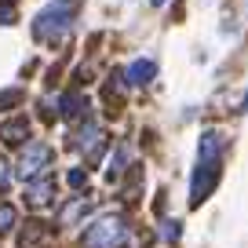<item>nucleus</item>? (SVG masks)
<instances>
[{"label": "nucleus", "mask_w": 248, "mask_h": 248, "mask_svg": "<svg viewBox=\"0 0 248 248\" xmlns=\"http://www.w3.org/2000/svg\"><path fill=\"white\" fill-rule=\"evenodd\" d=\"M73 15H77V8H73L70 0H51V4L33 18V37L44 40V44L62 40L70 33V26H73Z\"/></svg>", "instance_id": "obj_1"}, {"label": "nucleus", "mask_w": 248, "mask_h": 248, "mask_svg": "<svg viewBox=\"0 0 248 248\" xmlns=\"http://www.w3.org/2000/svg\"><path fill=\"white\" fill-rule=\"evenodd\" d=\"M128 241V223L121 216H102L84 230V248H121Z\"/></svg>", "instance_id": "obj_2"}, {"label": "nucleus", "mask_w": 248, "mask_h": 248, "mask_svg": "<svg viewBox=\"0 0 248 248\" xmlns=\"http://www.w3.org/2000/svg\"><path fill=\"white\" fill-rule=\"evenodd\" d=\"M216 183H219V164L216 161H197V168H194V175H190V204H204V197L216 190Z\"/></svg>", "instance_id": "obj_3"}, {"label": "nucleus", "mask_w": 248, "mask_h": 248, "mask_svg": "<svg viewBox=\"0 0 248 248\" xmlns=\"http://www.w3.org/2000/svg\"><path fill=\"white\" fill-rule=\"evenodd\" d=\"M47 164H51V146H44V142H30L26 154H22V161H18V175H22V179H37Z\"/></svg>", "instance_id": "obj_4"}, {"label": "nucleus", "mask_w": 248, "mask_h": 248, "mask_svg": "<svg viewBox=\"0 0 248 248\" xmlns=\"http://www.w3.org/2000/svg\"><path fill=\"white\" fill-rule=\"evenodd\" d=\"M73 146H77L80 154L88 157V161H99V157H102V146H106V142H102L99 124H92V121H88L84 128H80V132L73 135Z\"/></svg>", "instance_id": "obj_5"}, {"label": "nucleus", "mask_w": 248, "mask_h": 248, "mask_svg": "<svg viewBox=\"0 0 248 248\" xmlns=\"http://www.w3.org/2000/svg\"><path fill=\"white\" fill-rule=\"evenodd\" d=\"M51 197H55V179H51V175L30 179V186H26V201H30L33 208H44V204H51Z\"/></svg>", "instance_id": "obj_6"}, {"label": "nucleus", "mask_w": 248, "mask_h": 248, "mask_svg": "<svg viewBox=\"0 0 248 248\" xmlns=\"http://www.w3.org/2000/svg\"><path fill=\"white\" fill-rule=\"evenodd\" d=\"M0 139L8 142V146H22V142L30 139V121H26V117H15V121H8L4 128H0Z\"/></svg>", "instance_id": "obj_7"}, {"label": "nucleus", "mask_w": 248, "mask_h": 248, "mask_svg": "<svg viewBox=\"0 0 248 248\" xmlns=\"http://www.w3.org/2000/svg\"><path fill=\"white\" fill-rule=\"evenodd\" d=\"M154 77H157V66L150 59H135L132 66L124 70V80H128V84H150Z\"/></svg>", "instance_id": "obj_8"}, {"label": "nucleus", "mask_w": 248, "mask_h": 248, "mask_svg": "<svg viewBox=\"0 0 248 248\" xmlns=\"http://www.w3.org/2000/svg\"><path fill=\"white\" fill-rule=\"evenodd\" d=\"M84 109H88V99H84V95H77V92H70V95H62V99H59V113L66 117V121L80 117Z\"/></svg>", "instance_id": "obj_9"}, {"label": "nucleus", "mask_w": 248, "mask_h": 248, "mask_svg": "<svg viewBox=\"0 0 248 248\" xmlns=\"http://www.w3.org/2000/svg\"><path fill=\"white\" fill-rule=\"evenodd\" d=\"M219 150H223V135L204 132L201 135V154H197V161H219Z\"/></svg>", "instance_id": "obj_10"}, {"label": "nucleus", "mask_w": 248, "mask_h": 248, "mask_svg": "<svg viewBox=\"0 0 248 248\" xmlns=\"http://www.w3.org/2000/svg\"><path fill=\"white\" fill-rule=\"evenodd\" d=\"M84 208H88V201H73L70 208L62 212V223H77V219L84 216Z\"/></svg>", "instance_id": "obj_11"}, {"label": "nucleus", "mask_w": 248, "mask_h": 248, "mask_svg": "<svg viewBox=\"0 0 248 248\" xmlns=\"http://www.w3.org/2000/svg\"><path fill=\"white\" fill-rule=\"evenodd\" d=\"M15 226V208L11 204H0V233H8Z\"/></svg>", "instance_id": "obj_12"}, {"label": "nucleus", "mask_w": 248, "mask_h": 248, "mask_svg": "<svg viewBox=\"0 0 248 248\" xmlns=\"http://www.w3.org/2000/svg\"><path fill=\"white\" fill-rule=\"evenodd\" d=\"M66 183H70L73 190H84V186H88V171H84V168H70V175H66Z\"/></svg>", "instance_id": "obj_13"}, {"label": "nucleus", "mask_w": 248, "mask_h": 248, "mask_svg": "<svg viewBox=\"0 0 248 248\" xmlns=\"http://www.w3.org/2000/svg\"><path fill=\"white\" fill-rule=\"evenodd\" d=\"M124 161H128V150H124V146H117V157H113V164H109V171H106V175H109V179H117V175H121V168H124Z\"/></svg>", "instance_id": "obj_14"}, {"label": "nucleus", "mask_w": 248, "mask_h": 248, "mask_svg": "<svg viewBox=\"0 0 248 248\" xmlns=\"http://www.w3.org/2000/svg\"><path fill=\"white\" fill-rule=\"evenodd\" d=\"M15 22V0H0V26Z\"/></svg>", "instance_id": "obj_15"}, {"label": "nucleus", "mask_w": 248, "mask_h": 248, "mask_svg": "<svg viewBox=\"0 0 248 248\" xmlns=\"http://www.w3.org/2000/svg\"><path fill=\"white\" fill-rule=\"evenodd\" d=\"M8 186H11V164L4 161V157H0V194H4Z\"/></svg>", "instance_id": "obj_16"}, {"label": "nucleus", "mask_w": 248, "mask_h": 248, "mask_svg": "<svg viewBox=\"0 0 248 248\" xmlns=\"http://www.w3.org/2000/svg\"><path fill=\"white\" fill-rule=\"evenodd\" d=\"M161 233H164V241H175L179 237V223H171V219H168V223H161Z\"/></svg>", "instance_id": "obj_17"}, {"label": "nucleus", "mask_w": 248, "mask_h": 248, "mask_svg": "<svg viewBox=\"0 0 248 248\" xmlns=\"http://www.w3.org/2000/svg\"><path fill=\"white\" fill-rule=\"evenodd\" d=\"M18 99H22V92H4V95H0V109H4V106H15Z\"/></svg>", "instance_id": "obj_18"}, {"label": "nucleus", "mask_w": 248, "mask_h": 248, "mask_svg": "<svg viewBox=\"0 0 248 248\" xmlns=\"http://www.w3.org/2000/svg\"><path fill=\"white\" fill-rule=\"evenodd\" d=\"M241 109H245V113H248V92H245V99H241Z\"/></svg>", "instance_id": "obj_19"}, {"label": "nucleus", "mask_w": 248, "mask_h": 248, "mask_svg": "<svg viewBox=\"0 0 248 248\" xmlns=\"http://www.w3.org/2000/svg\"><path fill=\"white\" fill-rule=\"evenodd\" d=\"M154 4H157V8H161V4H168V0H154Z\"/></svg>", "instance_id": "obj_20"}]
</instances>
